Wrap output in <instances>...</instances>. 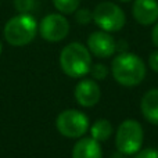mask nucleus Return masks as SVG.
<instances>
[{
	"label": "nucleus",
	"instance_id": "obj_1",
	"mask_svg": "<svg viewBox=\"0 0 158 158\" xmlns=\"http://www.w3.org/2000/svg\"><path fill=\"white\" fill-rule=\"evenodd\" d=\"M111 72L114 79L125 87L140 85L146 78V65L143 60L132 53H119L112 60Z\"/></svg>",
	"mask_w": 158,
	"mask_h": 158
},
{
	"label": "nucleus",
	"instance_id": "obj_2",
	"mask_svg": "<svg viewBox=\"0 0 158 158\" xmlns=\"http://www.w3.org/2000/svg\"><path fill=\"white\" fill-rule=\"evenodd\" d=\"M92 53L87 46L74 42L69 43L60 53V67L69 78H82L89 74L92 68Z\"/></svg>",
	"mask_w": 158,
	"mask_h": 158
},
{
	"label": "nucleus",
	"instance_id": "obj_3",
	"mask_svg": "<svg viewBox=\"0 0 158 158\" xmlns=\"http://www.w3.org/2000/svg\"><path fill=\"white\" fill-rule=\"evenodd\" d=\"M38 29V22L32 14H18L6 22L3 33L8 44L21 47L29 44L35 39Z\"/></svg>",
	"mask_w": 158,
	"mask_h": 158
},
{
	"label": "nucleus",
	"instance_id": "obj_4",
	"mask_svg": "<svg viewBox=\"0 0 158 158\" xmlns=\"http://www.w3.org/2000/svg\"><path fill=\"white\" fill-rule=\"evenodd\" d=\"M144 132L143 126L136 119H125L118 126L115 133V147L117 151L125 156H135L142 150Z\"/></svg>",
	"mask_w": 158,
	"mask_h": 158
},
{
	"label": "nucleus",
	"instance_id": "obj_5",
	"mask_svg": "<svg viewBox=\"0 0 158 158\" xmlns=\"http://www.w3.org/2000/svg\"><path fill=\"white\" fill-rule=\"evenodd\" d=\"M56 128L68 139H81L89 131V119L86 114L79 110H64L57 115L56 119Z\"/></svg>",
	"mask_w": 158,
	"mask_h": 158
},
{
	"label": "nucleus",
	"instance_id": "obj_6",
	"mask_svg": "<svg viewBox=\"0 0 158 158\" xmlns=\"http://www.w3.org/2000/svg\"><path fill=\"white\" fill-rule=\"evenodd\" d=\"M93 21L104 32H118L126 22L125 13L112 2H101L93 10Z\"/></svg>",
	"mask_w": 158,
	"mask_h": 158
},
{
	"label": "nucleus",
	"instance_id": "obj_7",
	"mask_svg": "<svg viewBox=\"0 0 158 158\" xmlns=\"http://www.w3.org/2000/svg\"><path fill=\"white\" fill-rule=\"evenodd\" d=\"M39 33L47 42H61L69 33V22L64 14H49L39 24Z\"/></svg>",
	"mask_w": 158,
	"mask_h": 158
},
{
	"label": "nucleus",
	"instance_id": "obj_8",
	"mask_svg": "<svg viewBox=\"0 0 158 158\" xmlns=\"http://www.w3.org/2000/svg\"><path fill=\"white\" fill-rule=\"evenodd\" d=\"M87 49L98 58H108L117 52V42L104 31H96L87 38Z\"/></svg>",
	"mask_w": 158,
	"mask_h": 158
},
{
	"label": "nucleus",
	"instance_id": "obj_9",
	"mask_svg": "<svg viewBox=\"0 0 158 158\" xmlns=\"http://www.w3.org/2000/svg\"><path fill=\"white\" fill-rule=\"evenodd\" d=\"M74 96L79 106L90 108L100 101L101 89L94 79H82L75 86Z\"/></svg>",
	"mask_w": 158,
	"mask_h": 158
},
{
	"label": "nucleus",
	"instance_id": "obj_10",
	"mask_svg": "<svg viewBox=\"0 0 158 158\" xmlns=\"http://www.w3.org/2000/svg\"><path fill=\"white\" fill-rule=\"evenodd\" d=\"M132 14L140 25H153L158 21V0H135Z\"/></svg>",
	"mask_w": 158,
	"mask_h": 158
},
{
	"label": "nucleus",
	"instance_id": "obj_11",
	"mask_svg": "<svg viewBox=\"0 0 158 158\" xmlns=\"http://www.w3.org/2000/svg\"><path fill=\"white\" fill-rule=\"evenodd\" d=\"M72 158H103L100 143L93 137H81L72 148Z\"/></svg>",
	"mask_w": 158,
	"mask_h": 158
},
{
	"label": "nucleus",
	"instance_id": "obj_12",
	"mask_svg": "<svg viewBox=\"0 0 158 158\" xmlns=\"http://www.w3.org/2000/svg\"><path fill=\"white\" fill-rule=\"evenodd\" d=\"M140 110L146 119L153 125H158V89H151L142 97Z\"/></svg>",
	"mask_w": 158,
	"mask_h": 158
},
{
	"label": "nucleus",
	"instance_id": "obj_13",
	"mask_svg": "<svg viewBox=\"0 0 158 158\" xmlns=\"http://www.w3.org/2000/svg\"><path fill=\"white\" fill-rule=\"evenodd\" d=\"M90 137H93L94 140H97L98 143H104L112 136V123L108 119H97L96 122H93V125L90 126Z\"/></svg>",
	"mask_w": 158,
	"mask_h": 158
},
{
	"label": "nucleus",
	"instance_id": "obj_14",
	"mask_svg": "<svg viewBox=\"0 0 158 158\" xmlns=\"http://www.w3.org/2000/svg\"><path fill=\"white\" fill-rule=\"evenodd\" d=\"M53 4L61 14H74L79 8L81 0H53Z\"/></svg>",
	"mask_w": 158,
	"mask_h": 158
},
{
	"label": "nucleus",
	"instance_id": "obj_15",
	"mask_svg": "<svg viewBox=\"0 0 158 158\" xmlns=\"http://www.w3.org/2000/svg\"><path fill=\"white\" fill-rule=\"evenodd\" d=\"M14 7L18 14H31L36 7V0H14Z\"/></svg>",
	"mask_w": 158,
	"mask_h": 158
},
{
	"label": "nucleus",
	"instance_id": "obj_16",
	"mask_svg": "<svg viewBox=\"0 0 158 158\" xmlns=\"http://www.w3.org/2000/svg\"><path fill=\"white\" fill-rule=\"evenodd\" d=\"M108 68H107L104 64H92V68H90L89 74L92 75V78L94 79L96 82L97 81H104L107 77H108Z\"/></svg>",
	"mask_w": 158,
	"mask_h": 158
},
{
	"label": "nucleus",
	"instance_id": "obj_17",
	"mask_svg": "<svg viewBox=\"0 0 158 158\" xmlns=\"http://www.w3.org/2000/svg\"><path fill=\"white\" fill-rule=\"evenodd\" d=\"M75 19L78 24L87 25L90 21H93V13L87 8H78L75 11Z\"/></svg>",
	"mask_w": 158,
	"mask_h": 158
},
{
	"label": "nucleus",
	"instance_id": "obj_18",
	"mask_svg": "<svg viewBox=\"0 0 158 158\" xmlns=\"http://www.w3.org/2000/svg\"><path fill=\"white\" fill-rule=\"evenodd\" d=\"M135 158H158V150L153 147L148 148H142L135 154Z\"/></svg>",
	"mask_w": 158,
	"mask_h": 158
},
{
	"label": "nucleus",
	"instance_id": "obj_19",
	"mask_svg": "<svg viewBox=\"0 0 158 158\" xmlns=\"http://www.w3.org/2000/svg\"><path fill=\"white\" fill-rule=\"evenodd\" d=\"M148 65L154 72H158V50L153 52L148 57Z\"/></svg>",
	"mask_w": 158,
	"mask_h": 158
},
{
	"label": "nucleus",
	"instance_id": "obj_20",
	"mask_svg": "<svg viewBox=\"0 0 158 158\" xmlns=\"http://www.w3.org/2000/svg\"><path fill=\"white\" fill-rule=\"evenodd\" d=\"M151 40H153L154 46L158 49V22L154 25V28H153V32H151Z\"/></svg>",
	"mask_w": 158,
	"mask_h": 158
},
{
	"label": "nucleus",
	"instance_id": "obj_21",
	"mask_svg": "<svg viewBox=\"0 0 158 158\" xmlns=\"http://www.w3.org/2000/svg\"><path fill=\"white\" fill-rule=\"evenodd\" d=\"M129 156H125V154H122V153H119V151H117V153L114 154V157H111V158H128Z\"/></svg>",
	"mask_w": 158,
	"mask_h": 158
},
{
	"label": "nucleus",
	"instance_id": "obj_22",
	"mask_svg": "<svg viewBox=\"0 0 158 158\" xmlns=\"http://www.w3.org/2000/svg\"><path fill=\"white\" fill-rule=\"evenodd\" d=\"M2 52H3V43H2V40H0V54H2Z\"/></svg>",
	"mask_w": 158,
	"mask_h": 158
},
{
	"label": "nucleus",
	"instance_id": "obj_23",
	"mask_svg": "<svg viewBox=\"0 0 158 158\" xmlns=\"http://www.w3.org/2000/svg\"><path fill=\"white\" fill-rule=\"evenodd\" d=\"M119 2H123V3H128V2H132V0H119Z\"/></svg>",
	"mask_w": 158,
	"mask_h": 158
}]
</instances>
